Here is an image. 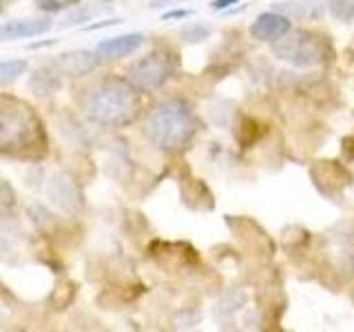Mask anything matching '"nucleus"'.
Here are the masks:
<instances>
[{"label":"nucleus","mask_w":354,"mask_h":332,"mask_svg":"<svg viewBox=\"0 0 354 332\" xmlns=\"http://www.w3.org/2000/svg\"><path fill=\"white\" fill-rule=\"evenodd\" d=\"M97 64H100V55L95 51H86V49L66 51V53L55 55V60H53V66L58 69V73L66 77L88 75Z\"/></svg>","instance_id":"7"},{"label":"nucleus","mask_w":354,"mask_h":332,"mask_svg":"<svg viewBox=\"0 0 354 332\" xmlns=\"http://www.w3.org/2000/svg\"><path fill=\"white\" fill-rule=\"evenodd\" d=\"M47 195L55 206L66 210V213H75V210L82 208L80 188L73 182V177L66 173H55L51 177L47 184Z\"/></svg>","instance_id":"6"},{"label":"nucleus","mask_w":354,"mask_h":332,"mask_svg":"<svg viewBox=\"0 0 354 332\" xmlns=\"http://www.w3.org/2000/svg\"><path fill=\"white\" fill-rule=\"evenodd\" d=\"M326 38L317 31L297 29L288 31L283 38L272 42V53L279 60L295 66H315L326 60Z\"/></svg>","instance_id":"4"},{"label":"nucleus","mask_w":354,"mask_h":332,"mask_svg":"<svg viewBox=\"0 0 354 332\" xmlns=\"http://www.w3.org/2000/svg\"><path fill=\"white\" fill-rule=\"evenodd\" d=\"M44 131L33 109L16 98L0 100V153L25 158L44 151Z\"/></svg>","instance_id":"3"},{"label":"nucleus","mask_w":354,"mask_h":332,"mask_svg":"<svg viewBox=\"0 0 354 332\" xmlns=\"http://www.w3.org/2000/svg\"><path fill=\"white\" fill-rule=\"evenodd\" d=\"M31 91L36 95H51L60 89V73L58 69L51 66H40L38 71H33L31 80H29Z\"/></svg>","instance_id":"11"},{"label":"nucleus","mask_w":354,"mask_h":332,"mask_svg":"<svg viewBox=\"0 0 354 332\" xmlns=\"http://www.w3.org/2000/svg\"><path fill=\"white\" fill-rule=\"evenodd\" d=\"M175 71V55L166 49H155L144 58L136 60L127 69V80L138 89L140 93H151L169 80Z\"/></svg>","instance_id":"5"},{"label":"nucleus","mask_w":354,"mask_h":332,"mask_svg":"<svg viewBox=\"0 0 354 332\" xmlns=\"http://www.w3.org/2000/svg\"><path fill=\"white\" fill-rule=\"evenodd\" d=\"M27 71V62L25 60H3L0 62V86L14 82L18 75Z\"/></svg>","instance_id":"12"},{"label":"nucleus","mask_w":354,"mask_h":332,"mask_svg":"<svg viewBox=\"0 0 354 332\" xmlns=\"http://www.w3.org/2000/svg\"><path fill=\"white\" fill-rule=\"evenodd\" d=\"M3 7H5V0H0V11H3Z\"/></svg>","instance_id":"19"},{"label":"nucleus","mask_w":354,"mask_h":332,"mask_svg":"<svg viewBox=\"0 0 354 332\" xmlns=\"http://www.w3.org/2000/svg\"><path fill=\"white\" fill-rule=\"evenodd\" d=\"M193 11L191 9H173V11H166L162 14V20H175V18H188Z\"/></svg>","instance_id":"17"},{"label":"nucleus","mask_w":354,"mask_h":332,"mask_svg":"<svg viewBox=\"0 0 354 332\" xmlns=\"http://www.w3.org/2000/svg\"><path fill=\"white\" fill-rule=\"evenodd\" d=\"M292 29V22L279 11H266L250 25V36L257 42H277Z\"/></svg>","instance_id":"8"},{"label":"nucleus","mask_w":354,"mask_h":332,"mask_svg":"<svg viewBox=\"0 0 354 332\" xmlns=\"http://www.w3.org/2000/svg\"><path fill=\"white\" fill-rule=\"evenodd\" d=\"M51 22L47 18H20L9 20L0 25V40H22V38H36L40 33L49 31Z\"/></svg>","instance_id":"10"},{"label":"nucleus","mask_w":354,"mask_h":332,"mask_svg":"<svg viewBox=\"0 0 354 332\" xmlns=\"http://www.w3.org/2000/svg\"><path fill=\"white\" fill-rule=\"evenodd\" d=\"M199 122L193 113L191 104L180 98L162 100L149 109L144 118V136L149 138L153 147L162 151H182L197 136Z\"/></svg>","instance_id":"2"},{"label":"nucleus","mask_w":354,"mask_h":332,"mask_svg":"<svg viewBox=\"0 0 354 332\" xmlns=\"http://www.w3.org/2000/svg\"><path fill=\"white\" fill-rule=\"evenodd\" d=\"M230 5H237V0H213V3H210V9H213V11H224Z\"/></svg>","instance_id":"18"},{"label":"nucleus","mask_w":354,"mask_h":332,"mask_svg":"<svg viewBox=\"0 0 354 332\" xmlns=\"http://www.w3.org/2000/svg\"><path fill=\"white\" fill-rule=\"evenodd\" d=\"M330 11L335 18L350 22L354 18V0H330Z\"/></svg>","instance_id":"15"},{"label":"nucleus","mask_w":354,"mask_h":332,"mask_svg":"<svg viewBox=\"0 0 354 332\" xmlns=\"http://www.w3.org/2000/svg\"><path fill=\"white\" fill-rule=\"evenodd\" d=\"M142 44H144L142 33H124V36L100 40L95 53L104 60H118V58H127V55L136 53Z\"/></svg>","instance_id":"9"},{"label":"nucleus","mask_w":354,"mask_h":332,"mask_svg":"<svg viewBox=\"0 0 354 332\" xmlns=\"http://www.w3.org/2000/svg\"><path fill=\"white\" fill-rule=\"evenodd\" d=\"M97 14V9H84V11H77V14H71L69 18L64 20V27H69V25H77V22H84L88 20L91 16Z\"/></svg>","instance_id":"16"},{"label":"nucleus","mask_w":354,"mask_h":332,"mask_svg":"<svg viewBox=\"0 0 354 332\" xmlns=\"http://www.w3.org/2000/svg\"><path fill=\"white\" fill-rule=\"evenodd\" d=\"M210 33H213V29L206 27V25H188L186 29L180 31V38L188 44H195V42L206 40Z\"/></svg>","instance_id":"13"},{"label":"nucleus","mask_w":354,"mask_h":332,"mask_svg":"<svg viewBox=\"0 0 354 332\" xmlns=\"http://www.w3.org/2000/svg\"><path fill=\"white\" fill-rule=\"evenodd\" d=\"M36 7L44 14H60L69 7H80V0H36Z\"/></svg>","instance_id":"14"},{"label":"nucleus","mask_w":354,"mask_h":332,"mask_svg":"<svg viewBox=\"0 0 354 332\" xmlns=\"http://www.w3.org/2000/svg\"><path fill=\"white\" fill-rule=\"evenodd\" d=\"M80 107L88 120L104 127H122L140 113V91L127 77L109 75L86 86L80 95Z\"/></svg>","instance_id":"1"}]
</instances>
